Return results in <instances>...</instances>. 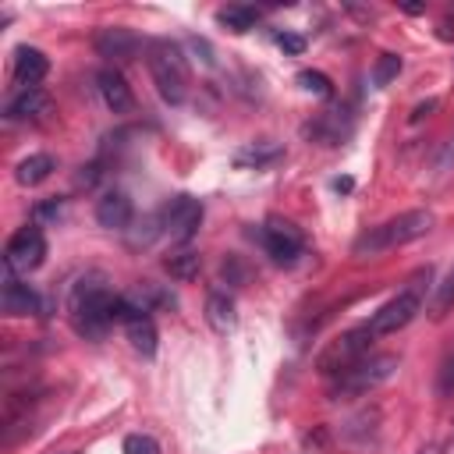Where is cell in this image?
Wrapping results in <instances>:
<instances>
[{
  "instance_id": "6da1fadb",
  "label": "cell",
  "mask_w": 454,
  "mask_h": 454,
  "mask_svg": "<svg viewBox=\"0 0 454 454\" xmlns=\"http://www.w3.org/2000/svg\"><path fill=\"white\" fill-rule=\"evenodd\" d=\"M117 298L103 280H78L71 287V323L82 337H103L117 323Z\"/></svg>"
},
{
  "instance_id": "7a4b0ae2",
  "label": "cell",
  "mask_w": 454,
  "mask_h": 454,
  "mask_svg": "<svg viewBox=\"0 0 454 454\" xmlns=\"http://www.w3.org/2000/svg\"><path fill=\"white\" fill-rule=\"evenodd\" d=\"M145 64H149V74H153L156 92L163 96V103H170V106L184 103V96H188V60L181 53V46L170 43V39H149L145 43Z\"/></svg>"
},
{
  "instance_id": "3957f363",
  "label": "cell",
  "mask_w": 454,
  "mask_h": 454,
  "mask_svg": "<svg viewBox=\"0 0 454 454\" xmlns=\"http://www.w3.org/2000/svg\"><path fill=\"white\" fill-rule=\"evenodd\" d=\"M429 227H433V213L429 209H408V213H401V216L358 234L351 252L355 255H376V252H387V248H397V245H408V241L422 238Z\"/></svg>"
},
{
  "instance_id": "277c9868",
  "label": "cell",
  "mask_w": 454,
  "mask_h": 454,
  "mask_svg": "<svg viewBox=\"0 0 454 454\" xmlns=\"http://www.w3.org/2000/svg\"><path fill=\"white\" fill-rule=\"evenodd\" d=\"M429 280H433V270L426 266V270H419V273L408 280V287H404L397 298H390L380 312H372V319L365 323V326L372 330V337H387V333H397L401 326H408V323L422 312V301H426V287H429Z\"/></svg>"
},
{
  "instance_id": "5b68a950",
  "label": "cell",
  "mask_w": 454,
  "mask_h": 454,
  "mask_svg": "<svg viewBox=\"0 0 454 454\" xmlns=\"http://www.w3.org/2000/svg\"><path fill=\"white\" fill-rule=\"evenodd\" d=\"M401 365V358L397 355H390V351H383V355H365L362 362H355L348 372H340V376H333V387H330V397L333 401H348V397H362V394H369V390H376L380 383H387L390 376H394V369Z\"/></svg>"
},
{
  "instance_id": "8992f818",
  "label": "cell",
  "mask_w": 454,
  "mask_h": 454,
  "mask_svg": "<svg viewBox=\"0 0 454 454\" xmlns=\"http://www.w3.org/2000/svg\"><path fill=\"white\" fill-rule=\"evenodd\" d=\"M372 330L369 326H355V330H348V333H340L337 340H330L323 351H319V358H316V369L323 372V376H340V372H348L355 362H362L369 351H372Z\"/></svg>"
},
{
  "instance_id": "52a82bcc",
  "label": "cell",
  "mask_w": 454,
  "mask_h": 454,
  "mask_svg": "<svg viewBox=\"0 0 454 454\" xmlns=\"http://www.w3.org/2000/svg\"><path fill=\"white\" fill-rule=\"evenodd\" d=\"M43 255H46V238H43V231L35 223H28V227L11 234L7 248H4V266H7L11 277L14 273H28V270H35L43 262Z\"/></svg>"
},
{
  "instance_id": "ba28073f",
  "label": "cell",
  "mask_w": 454,
  "mask_h": 454,
  "mask_svg": "<svg viewBox=\"0 0 454 454\" xmlns=\"http://www.w3.org/2000/svg\"><path fill=\"white\" fill-rule=\"evenodd\" d=\"M259 241H262L266 255H270L273 262H280V266H291V262L301 255V248H305L301 231H298L294 223H287V220H277V216L259 227Z\"/></svg>"
},
{
  "instance_id": "9c48e42d",
  "label": "cell",
  "mask_w": 454,
  "mask_h": 454,
  "mask_svg": "<svg viewBox=\"0 0 454 454\" xmlns=\"http://www.w3.org/2000/svg\"><path fill=\"white\" fill-rule=\"evenodd\" d=\"M160 220H163V231L174 238V241H192V234L199 231V223H202V202L195 199V195H174L167 206H163V213H160Z\"/></svg>"
},
{
  "instance_id": "30bf717a",
  "label": "cell",
  "mask_w": 454,
  "mask_h": 454,
  "mask_svg": "<svg viewBox=\"0 0 454 454\" xmlns=\"http://www.w3.org/2000/svg\"><path fill=\"white\" fill-rule=\"evenodd\" d=\"M96 82H99V96H103V103H106L114 114H131V110H135L131 85L124 82V74H121L117 67H103Z\"/></svg>"
},
{
  "instance_id": "8fae6325",
  "label": "cell",
  "mask_w": 454,
  "mask_h": 454,
  "mask_svg": "<svg viewBox=\"0 0 454 454\" xmlns=\"http://www.w3.org/2000/svg\"><path fill=\"white\" fill-rule=\"evenodd\" d=\"M96 53L106 60H131L138 53V35L128 28H103L96 35Z\"/></svg>"
},
{
  "instance_id": "7c38bea8",
  "label": "cell",
  "mask_w": 454,
  "mask_h": 454,
  "mask_svg": "<svg viewBox=\"0 0 454 454\" xmlns=\"http://www.w3.org/2000/svg\"><path fill=\"white\" fill-rule=\"evenodd\" d=\"M96 223L106 231H124L131 223V199L124 192H106L96 202Z\"/></svg>"
},
{
  "instance_id": "4fadbf2b",
  "label": "cell",
  "mask_w": 454,
  "mask_h": 454,
  "mask_svg": "<svg viewBox=\"0 0 454 454\" xmlns=\"http://www.w3.org/2000/svg\"><path fill=\"white\" fill-rule=\"evenodd\" d=\"M0 305H4L7 316H32V312L43 309L39 294H35L28 284H21L18 277H7V284H4V291H0Z\"/></svg>"
},
{
  "instance_id": "5bb4252c",
  "label": "cell",
  "mask_w": 454,
  "mask_h": 454,
  "mask_svg": "<svg viewBox=\"0 0 454 454\" xmlns=\"http://www.w3.org/2000/svg\"><path fill=\"white\" fill-rule=\"evenodd\" d=\"M50 71V60L43 50L35 46H18L14 50V78L25 85V89H35V82H43Z\"/></svg>"
},
{
  "instance_id": "9a60e30c",
  "label": "cell",
  "mask_w": 454,
  "mask_h": 454,
  "mask_svg": "<svg viewBox=\"0 0 454 454\" xmlns=\"http://www.w3.org/2000/svg\"><path fill=\"white\" fill-rule=\"evenodd\" d=\"M50 110V96L35 85V89H21L11 103H7V121H25V117H43Z\"/></svg>"
},
{
  "instance_id": "2e32d148",
  "label": "cell",
  "mask_w": 454,
  "mask_h": 454,
  "mask_svg": "<svg viewBox=\"0 0 454 454\" xmlns=\"http://www.w3.org/2000/svg\"><path fill=\"white\" fill-rule=\"evenodd\" d=\"M53 170H57V160H53L50 153H32V156H25V160L18 163L14 177H18V184L32 188V184H43Z\"/></svg>"
},
{
  "instance_id": "e0dca14e",
  "label": "cell",
  "mask_w": 454,
  "mask_h": 454,
  "mask_svg": "<svg viewBox=\"0 0 454 454\" xmlns=\"http://www.w3.org/2000/svg\"><path fill=\"white\" fill-rule=\"evenodd\" d=\"M206 323H209V330H216V333H231V330H234V323H238L234 301H231L223 291H213V294L206 298Z\"/></svg>"
},
{
  "instance_id": "ac0fdd59",
  "label": "cell",
  "mask_w": 454,
  "mask_h": 454,
  "mask_svg": "<svg viewBox=\"0 0 454 454\" xmlns=\"http://www.w3.org/2000/svg\"><path fill=\"white\" fill-rule=\"evenodd\" d=\"M284 156V149L273 142V138H262V142H252V145H245L238 156H234V163L238 167H270V163H277Z\"/></svg>"
},
{
  "instance_id": "d6986e66",
  "label": "cell",
  "mask_w": 454,
  "mask_h": 454,
  "mask_svg": "<svg viewBox=\"0 0 454 454\" xmlns=\"http://www.w3.org/2000/svg\"><path fill=\"white\" fill-rule=\"evenodd\" d=\"M163 270L174 277V280H195L199 277V270H202V255L195 252V248H177V252H170L167 259H163Z\"/></svg>"
},
{
  "instance_id": "ffe728a7",
  "label": "cell",
  "mask_w": 454,
  "mask_h": 454,
  "mask_svg": "<svg viewBox=\"0 0 454 454\" xmlns=\"http://www.w3.org/2000/svg\"><path fill=\"white\" fill-rule=\"evenodd\" d=\"M124 333H128V340H131V348L138 355H145V358L156 355V326H153L149 316H131L124 323Z\"/></svg>"
},
{
  "instance_id": "44dd1931",
  "label": "cell",
  "mask_w": 454,
  "mask_h": 454,
  "mask_svg": "<svg viewBox=\"0 0 454 454\" xmlns=\"http://www.w3.org/2000/svg\"><path fill=\"white\" fill-rule=\"evenodd\" d=\"M216 21H220L223 28H231V32H248V28L259 21V11L248 7V4H227V7L216 11Z\"/></svg>"
},
{
  "instance_id": "7402d4cb",
  "label": "cell",
  "mask_w": 454,
  "mask_h": 454,
  "mask_svg": "<svg viewBox=\"0 0 454 454\" xmlns=\"http://www.w3.org/2000/svg\"><path fill=\"white\" fill-rule=\"evenodd\" d=\"M397 74H401V57H397V53H380V57H376V67H372V85L383 89V85H390Z\"/></svg>"
},
{
  "instance_id": "603a6c76",
  "label": "cell",
  "mask_w": 454,
  "mask_h": 454,
  "mask_svg": "<svg viewBox=\"0 0 454 454\" xmlns=\"http://www.w3.org/2000/svg\"><path fill=\"white\" fill-rule=\"evenodd\" d=\"M436 394H440L443 401L454 397V340H450V348H447V355H443V362H440V372H436Z\"/></svg>"
},
{
  "instance_id": "cb8c5ba5",
  "label": "cell",
  "mask_w": 454,
  "mask_h": 454,
  "mask_svg": "<svg viewBox=\"0 0 454 454\" xmlns=\"http://www.w3.org/2000/svg\"><path fill=\"white\" fill-rule=\"evenodd\" d=\"M450 305H454V270H450V273H447V280L436 287V298H433V309H429V316H433V319H443Z\"/></svg>"
},
{
  "instance_id": "d4e9b609",
  "label": "cell",
  "mask_w": 454,
  "mask_h": 454,
  "mask_svg": "<svg viewBox=\"0 0 454 454\" xmlns=\"http://www.w3.org/2000/svg\"><path fill=\"white\" fill-rule=\"evenodd\" d=\"M298 85L305 92H316V96H330L333 92V82L323 71H298Z\"/></svg>"
},
{
  "instance_id": "484cf974",
  "label": "cell",
  "mask_w": 454,
  "mask_h": 454,
  "mask_svg": "<svg viewBox=\"0 0 454 454\" xmlns=\"http://www.w3.org/2000/svg\"><path fill=\"white\" fill-rule=\"evenodd\" d=\"M124 454H160V443L149 436V433H128L124 443H121Z\"/></svg>"
},
{
  "instance_id": "4316f807",
  "label": "cell",
  "mask_w": 454,
  "mask_h": 454,
  "mask_svg": "<svg viewBox=\"0 0 454 454\" xmlns=\"http://www.w3.org/2000/svg\"><path fill=\"white\" fill-rule=\"evenodd\" d=\"M277 46H280L284 53H291V57L305 53V39H301V35H294V32H280V35H277Z\"/></svg>"
},
{
  "instance_id": "83f0119b",
  "label": "cell",
  "mask_w": 454,
  "mask_h": 454,
  "mask_svg": "<svg viewBox=\"0 0 454 454\" xmlns=\"http://www.w3.org/2000/svg\"><path fill=\"white\" fill-rule=\"evenodd\" d=\"M436 170H454V128H450V135L443 138V149H440Z\"/></svg>"
},
{
  "instance_id": "f1b7e54d",
  "label": "cell",
  "mask_w": 454,
  "mask_h": 454,
  "mask_svg": "<svg viewBox=\"0 0 454 454\" xmlns=\"http://www.w3.org/2000/svg\"><path fill=\"white\" fill-rule=\"evenodd\" d=\"M436 106H440V99H426V103H419V106L411 110V117H408V121H411V124H419V121H422V117H429Z\"/></svg>"
},
{
  "instance_id": "f546056e",
  "label": "cell",
  "mask_w": 454,
  "mask_h": 454,
  "mask_svg": "<svg viewBox=\"0 0 454 454\" xmlns=\"http://www.w3.org/2000/svg\"><path fill=\"white\" fill-rule=\"evenodd\" d=\"M53 213H60V202H46V206H39V216H53Z\"/></svg>"
},
{
  "instance_id": "4dcf8cb0",
  "label": "cell",
  "mask_w": 454,
  "mask_h": 454,
  "mask_svg": "<svg viewBox=\"0 0 454 454\" xmlns=\"http://www.w3.org/2000/svg\"><path fill=\"white\" fill-rule=\"evenodd\" d=\"M333 188H337V192H351V177H337Z\"/></svg>"
},
{
  "instance_id": "1f68e13d",
  "label": "cell",
  "mask_w": 454,
  "mask_h": 454,
  "mask_svg": "<svg viewBox=\"0 0 454 454\" xmlns=\"http://www.w3.org/2000/svg\"><path fill=\"white\" fill-rule=\"evenodd\" d=\"M419 454H443V443H429V447H422Z\"/></svg>"
},
{
  "instance_id": "d6a6232c",
  "label": "cell",
  "mask_w": 454,
  "mask_h": 454,
  "mask_svg": "<svg viewBox=\"0 0 454 454\" xmlns=\"http://www.w3.org/2000/svg\"><path fill=\"white\" fill-rule=\"evenodd\" d=\"M404 11H408V14H422L426 7H422V4H404Z\"/></svg>"
}]
</instances>
